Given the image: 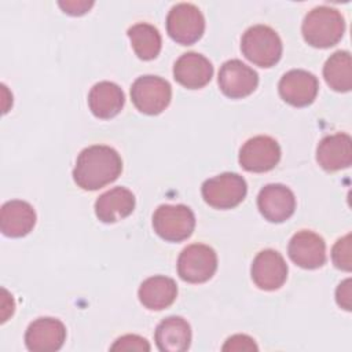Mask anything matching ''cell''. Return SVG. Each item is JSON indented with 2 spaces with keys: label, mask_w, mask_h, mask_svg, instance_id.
<instances>
[{
  "label": "cell",
  "mask_w": 352,
  "mask_h": 352,
  "mask_svg": "<svg viewBox=\"0 0 352 352\" xmlns=\"http://www.w3.org/2000/svg\"><path fill=\"white\" fill-rule=\"evenodd\" d=\"M121 170L122 161L120 154L113 147L95 144L78 154L73 179L82 190L95 191L113 183Z\"/></svg>",
  "instance_id": "1"
},
{
  "label": "cell",
  "mask_w": 352,
  "mask_h": 352,
  "mask_svg": "<svg viewBox=\"0 0 352 352\" xmlns=\"http://www.w3.org/2000/svg\"><path fill=\"white\" fill-rule=\"evenodd\" d=\"M304 40L316 48H329L336 45L345 30V21L337 8L319 6L312 8L304 18Z\"/></svg>",
  "instance_id": "2"
},
{
  "label": "cell",
  "mask_w": 352,
  "mask_h": 352,
  "mask_svg": "<svg viewBox=\"0 0 352 352\" xmlns=\"http://www.w3.org/2000/svg\"><path fill=\"white\" fill-rule=\"evenodd\" d=\"M241 50L252 63L260 67H271L282 56V41L272 28L254 25L243 33Z\"/></svg>",
  "instance_id": "3"
},
{
  "label": "cell",
  "mask_w": 352,
  "mask_h": 352,
  "mask_svg": "<svg viewBox=\"0 0 352 352\" xmlns=\"http://www.w3.org/2000/svg\"><path fill=\"white\" fill-rule=\"evenodd\" d=\"M201 191L205 202L212 208L231 209L245 199L248 186L241 175L226 172L205 180Z\"/></svg>",
  "instance_id": "4"
},
{
  "label": "cell",
  "mask_w": 352,
  "mask_h": 352,
  "mask_svg": "<svg viewBox=\"0 0 352 352\" xmlns=\"http://www.w3.org/2000/svg\"><path fill=\"white\" fill-rule=\"evenodd\" d=\"M154 231L165 241L187 239L195 227V216L186 205H161L153 214Z\"/></svg>",
  "instance_id": "5"
},
{
  "label": "cell",
  "mask_w": 352,
  "mask_h": 352,
  "mask_svg": "<svg viewBox=\"0 0 352 352\" xmlns=\"http://www.w3.org/2000/svg\"><path fill=\"white\" fill-rule=\"evenodd\" d=\"M172 98V89L166 80L157 76L138 77L131 87V99L135 107L148 116L164 111Z\"/></svg>",
  "instance_id": "6"
},
{
  "label": "cell",
  "mask_w": 352,
  "mask_h": 352,
  "mask_svg": "<svg viewBox=\"0 0 352 352\" xmlns=\"http://www.w3.org/2000/svg\"><path fill=\"white\" fill-rule=\"evenodd\" d=\"M217 268L216 252L204 243H192L184 248L177 258L179 276L190 283L209 280Z\"/></svg>",
  "instance_id": "7"
},
{
  "label": "cell",
  "mask_w": 352,
  "mask_h": 352,
  "mask_svg": "<svg viewBox=\"0 0 352 352\" xmlns=\"http://www.w3.org/2000/svg\"><path fill=\"white\" fill-rule=\"evenodd\" d=\"M166 30L176 43L190 45L202 37L205 18L201 10L194 4L179 3L168 12Z\"/></svg>",
  "instance_id": "8"
},
{
  "label": "cell",
  "mask_w": 352,
  "mask_h": 352,
  "mask_svg": "<svg viewBox=\"0 0 352 352\" xmlns=\"http://www.w3.org/2000/svg\"><path fill=\"white\" fill-rule=\"evenodd\" d=\"M280 160V147L270 136L258 135L245 142L239 150V164L248 172H268Z\"/></svg>",
  "instance_id": "9"
},
{
  "label": "cell",
  "mask_w": 352,
  "mask_h": 352,
  "mask_svg": "<svg viewBox=\"0 0 352 352\" xmlns=\"http://www.w3.org/2000/svg\"><path fill=\"white\" fill-rule=\"evenodd\" d=\"M257 73L239 59L224 62L219 70V87L221 92L231 99L250 95L257 88Z\"/></svg>",
  "instance_id": "10"
},
{
  "label": "cell",
  "mask_w": 352,
  "mask_h": 352,
  "mask_svg": "<svg viewBox=\"0 0 352 352\" xmlns=\"http://www.w3.org/2000/svg\"><path fill=\"white\" fill-rule=\"evenodd\" d=\"M250 274L258 289L268 292L276 290L287 278V264L280 253L272 249H265L254 257Z\"/></svg>",
  "instance_id": "11"
},
{
  "label": "cell",
  "mask_w": 352,
  "mask_h": 352,
  "mask_svg": "<svg viewBox=\"0 0 352 352\" xmlns=\"http://www.w3.org/2000/svg\"><path fill=\"white\" fill-rule=\"evenodd\" d=\"M279 95L282 99L296 107H304L311 104L319 89L318 78L301 69H293L285 73L279 81Z\"/></svg>",
  "instance_id": "12"
},
{
  "label": "cell",
  "mask_w": 352,
  "mask_h": 352,
  "mask_svg": "<svg viewBox=\"0 0 352 352\" xmlns=\"http://www.w3.org/2000/svg\"><path fill=\"white\" fill-rule=\"evenodd\" d=\"M287 252L292 261L305 270H315L326 263L324 241L314 231L296 232L289 242Z\"/></svg>",
  "instance_id": "13"
},
{
  "label": "cell",
  "mask_w": 352,
  "mask_h": 352,
  "mask_svg": "<svg viewBox=\"0 0 352 352\" xmlns=\"http://www.w3.org/2000/svg\"><path fill=\"white\" fill-rule=\"evenodd\" d=\"M65 340L66 327L55 318H38L29 324L25 333V344L32 352L58 351Z\"/></svg>",
  "instance_id": "14"
},
{
  "label": "cell",
  "mask_w": 352,
  "mask_h": 352,
  "mask_svg": "<svg viewBox=\"0 0 352 352\" xmlns=\"http://www.w3.org/2000/svg\"><path fill=\"white\" fill-rule=\"evenodd\" d=\"M257 206L264 219L282 223L294 213L296 198L293 191L283 184H267L258 192Z\"/></svg>",
  "instance_id": "15"
},
{
  "label": "cell",
  "mask_w": 352,
  "mask_h": 352,
  "mask_svg": "<svg viewBox=\"0 0 352 352\" xmlns=\"http://www.w3.org/2000/svg\"><path fill=\"white\" fill-rule=\"evenodd\" d=\"M213 76V66L208 58L198 52L183 54L173 66L175 80L188 88L198 89L205 87Z\"/></svg>",
  "instance_id": "16"
},
{
  "label": "cell",
  "mask_w": 352,
  "mask_h": 352,
  "mask_svg": "<svg viewBox=\"0 0 352 352\" xmlns=\"http://www.w3.org/2000/svg\"><path fill=\"white\" fill-rule=\"evenodd\" d=\"M318 164L330 172L348 168L352 161V140L346 133L323 138L316 148Z\"/></svg>",
  "instance_id": "17"
},
{
  "label": "cell",
  "mask_w": 352,
  "mask_h": 352,
  "mask_svg": "<svg viewBox=\"0 0 352 352\" xmlns=\"http://www.w3.org/2000/svg\"><path fill=\"white\" fill-rule=\"evenodd\" d=\"M36 224L33 206L21 199H12L1 206L0 228L6 236L21 238L29 234Z\"/></svg>",
  "instance_id": "18"
},
{
  "label": "cell",
  "mask_w": 352,
  "mask_h": 352,
  "mask_svg": "<svg viewBox=\"0 0 352 352\" xmlns=\"http://www.w3.org/2000/svg\"><path fill=\"white\" fill-rule=\"evenodd\" d=\"M135 209V195L125 187H114L103 192L95 202V214L103 223H116Z\"/></svg>",
  "instance_id": "19"
},
{
  "label": "cell",
  "mask_w": 352,
  "mask_h": 352,
  "mask_svg": "<svg viewBox=\"0 0 352 352\" xmlns=\"http://www.w3.org/2000/svg\"><path fill=\"white\" fill-rule=\"evenodd\" d=\"M125 96L122 89L111 81L95 84L88 94V104L92 114L98 118L107 120L117 116L124 107Z\"/></svg>",
  "instance_id": "20"
},
{
  "label": "cell",
  "mask_w": 352,
  "mask_h": 352,
  "mask_svg": "<svg viewBox=\"0 0 352 352\" xmlns=\"http://www.w3.org/2000/svg\"><path fill=\"white\" fill-rule=\"evenodd\" d=\"M155 344L162 352H183L191 344V329L180 316H169L155 329Z\"/></svg>",
  "instance_id": "21"
},
{
  "label": "cell",
  "mask_w": 352,
  "mask_h": 352,
  "mask_svg": "<svg viewBox=\"0 0 352 352\" xmlns=\"http://www.w3.org/2000/svg\"><path fill=\"white\" fill-rule=\"evenodd\" d=\"M140 302L151 311L168 308L177 296V285L172 278L155 275L143 280L138 292Z\"/></svg>",
  "instance_id": "22"
},
{
  "label": "cell",
  "mask_w": 352,
  "mask_h": 352,
  "mask_svg": "<svg viewBox=\"0 0 352 352\" xmlns=\"http://www.w3.org/2000/svg\"><path fill=\"white\" fill-rule=\"evenodd\" d=\"M323 77L327 85L338 92H348L352 88V62L348 51H336L324 66Z\"/></svg>",
  "instance_id": "23"
},
{
  "label": "cell",
  "mask_w": 352,
  "mask_h": 352,
  "mask_svg": "<svg viewBox=\"0 0 352 352\" xmlns=\"http://www.w3.org/2000/svg\"><path fill=\"white\" fill-rule=\"evenodd\" d=\"M128 37L135 54L143 60L154 59L161 51V34L150 23L140 22L131 26L128 29Z\"/></svg>",
  "instance_id": "24"
},
{
  "label": "cell",
  "mask_w": 352,
  "mask_h": 352,
  "mask_svg": "<svg viewBox=\"0 0 352 352\" xmlns=\"http://www.w3.org/2000/svg\"><path fill=\"white\" fill-rule=\"evenodd\" d=\"M331 260L334 265L342 271H351V234L340 238L331 249Z\"/></svg>",
  "instance_id": "25"
},
{
  "label": "cell",
  "mask_w": 352,
  "mask_h": 352,
  "mask_svg": "<svg viewBox=\"0 0 352 352\" xmlns=\"http://www.w3.org/2000/svg\"><path fill=\"white\" fill-rule=\"evenodd\" d=\"M111 351H150V344L146 338L136 334H126L120 337L110 348Z\"/></svg>",
  "instance_id": "26"
},
{
  "label": "cell",
  "mask_w": 352,
  "mask_h": 352,
  "mask_svg": "<svg viewBox=\"0 0 352 352\" xmlns=\"http://www.w3.org/2000/svg\"><path fill=\"white\" fill-rule=\"evenodd\" d=\"M257 345L254 344V340L245 334H235L230 337L226 344L223 345V351H231V352H242V351H257Z\"/></svg>",
  "instance_id": "27"
},
{
  "label": "cell",
  "mask_w": 352,
  "mask_h": 352,
  "mask_svg": "<svg viewBox=\"0 0 352 352\" xmlns=\"http://www.w3.org/2000/svg\"><path fill=\"white\" fill-rule=\"evenodd\" d=\"M337 304L345 311H351L352 304V290H351V279H345L341 282L336 290Z\"/></svg>",
  "instance_id": "28"
},
{
  "label": "cell",
  "mask_w": 352,
  "mask_h": 352,
  "mask_svg": "<svg viewBox=\"0 0 352 352\" xmlns=\"http://www.w3.org/2000/svg\"><path fill=\"white\" fill-rule=\"evenodd\" d=\"M94 6V1L87 0H72V1H59V7L70 15H82L85 14L91 7Z\"/></svg>",
  "instance_id": "29"
}]
</instances>
